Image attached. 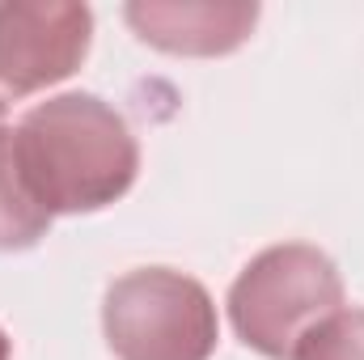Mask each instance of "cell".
Returning <instances> with one entry per match:
<instances>
[{
	"label": "cell",
	"mask_w": 364,
	"mask_h": 360,
	"mask_svg": "<svg viewBox=\"0 0 364 360\" xmlns=\"http://www.w3.org/2000/svg\"><path fill=\"white\" fill-rule=\"evenodd\" d=\"M17 162L51 216L97 212L123 199L140 170L127 119L97 93H55L13 127Z\"/></svg>",
	"instance_id": "obj_1"
},
{
	"label": "cell",
	"mask_w": 364,
	"mask_h": 360,
	"mask_svg": "<svg viewBox=\"0 0 364 360\" xmlns=\"http://www.w3.org/2000/svg\"><path fill=\"white\" fill-rule=\"evenodd\" d=\"M335 309H343V275L331 255L305 242L267 246L229 288V322L237 339L267 360H288Z\"/></svg>",
	"instance_id": "obj_2"
},
{
	"label": "cell",
	"mask_w": 364,
	"mask_h": 360,
	"mask_svg": "<svg viewBox=\"0 0 364 360\" xmlns=\"http://www.w3.org/2000/svg\"><path fill=\"white\" fill-rule=\"evenodd\" d=\"M102 331L119 360H212L220 339L208 288L174 268L119 275L102 301Z\"/></svg>",
	"instance_id": "obj_3"
},
{
	"label": "cell",
	"mask_w": 364,
	"mask_h": 360,
	"mask_svg": "<svg viewBox=\"0 0 364 360\" xmlns=\"http://www.w3.org/2000/svg\"><path fill=\"white\" fill-rule=\"evenodd\" d=\"M93 38V13L68 0H0V97H30L73 77Z\"/></svg>",
	"instance_id": "obj_4"
},
{
	"label": "cell",
	"mask_w": 364,
	"mask_h": 360,
	"mask_svg": "<svg viewBox=\"0 0 364 360\" xmlns=\"http://www.w3.org/2000/svg\"><path fill=\"white\" fill-rule=\"evenodd\" d=\"M127 26L166 55H229L237 51L255 26L259 4L246 0H136L123 9Z\"/></svg>",
	"instance_id": "obj_5"
},
{
	"label": "cell",
	"mask_w": 364,
	"mask_h": 360,
	"mask_svg": "<svg viewBox=\"0 0 364 360\" xmlns=\"http://www.w3.org/2000/svg\"><path fill=\"white\" fill-rule=\"evenodd\" d=\"M51 229V212L34 199L17 162L13 127L0 123V250H30Z\"/></svg>",
	"instance_id": "obj_6"
},
{
	"label": "cell",
	"mask_w": 364,
	"mask_h": 360,
	"mask_svg": "<svg viewBox=\"0 0 364 360\" xmlns=\"http://www.w3.org/2000/svg\"><path fill=\"white\" fill-rule=\"evenodd\" d=\"M288 360H364V309H335L292 348Z\"/></svg>",
	"instance_id": "obj_7"
},
{
	"label": "cell",
	"mask_w": 364,
	"mask_h": 360,
	"mask_svg": "<svg viewBox=\"0 0 364 360\" xmlns=\"http://www.w3.org/2000/svg\"><path fill=\"white\" fill-rule=\"evenodd\" d=\"M13 356V339L4 335V327H0V360H9Z\"/></svg>",
	"instance_id": "obj_8"
},
{
	"label": "cell",
	"mask_w": 364,
	"mask_h": 360,
	"mask_svg": "<svg viewBox=\"0 0 364 360\" xmlns=\"http://www.w3.org/2000/svg\"><path fill=\"white\" fill-rule=\"evenodd\" d=\"M4 115H9V102H4V97H0V123H4Z\"/></svg>",
	"instance_id": "obj_9"
}]
</instances>
